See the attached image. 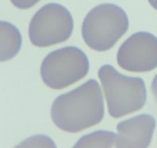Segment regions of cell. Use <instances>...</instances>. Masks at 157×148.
Returning a JSON list of instances; mask_svg holds the SVG:
<instances>
[{
  "instance_id": "cell-2",
  "label": "cell",
  "mask_w": 157,
  "mask_h": 148,
  "mask_svg": "<svg viewBox=\"0 0 157 148\" xmlns=\"http://www.w3.org/2000/svg\"><path fill=\"white\" fill-rule=\"evenodd\" d=\"M109 114L120 118L142 109L147 93L144 81L139 77L123 75L110 65H104L98 70Z\"/></svg>"
},
{
  "instance_id": "cell-11",
  "label": "cell",
  "mask_w": 157,
  "mask_h": 148,
  "mask_svg": "<svg viewBox=\"0 0 157 148\" xmlns=\"http://www.w3.org/2000/svg\"><path fill=\"white\" fill-rule=\"evenodd\" d=\"M40 0H10V2L18 9L21 10H27L32 8Z\"/></svg>"
},
{
  "instance_id": "cell-3",
  "label": "cell",
  "mask_w": 157,
  "mask_h": 148,
  "mask_svg": "<svg viewBox=\"0 0 157 148\" xmlns=\"http://www.w3.org/2000/svg\"><path fill=\"white\" fill-rule=\"evenodd\" d=\"M129 20L125 11L115 4H101L84 18L82 35L86 45L96 52L111 49L125 34Z\"/></svg>"
},
{
  "instance_id": "cell-6",
  "label": "cell",
  "mask_w": 157,
  "mask_h": 148,
  "mask_svg": "<svg viewBox=\"0 0 157 148\" xmlns=\"http://www.w3.org/2000/svg\"><path fill=\"white\" fill-rule=\"evenodd\" d=\"M117 63L130 72H148L157 68V38L148 32H136L121 45Z\"/></svg>"
},
{
  "instance_id": "cell-10",
  "label": "cell",
  "mask_w": 157,
  "mask_h": 148,
  "mask_svg": "<svg viewBox=\"0 0 157 148\" xmlns=\"http://www.w3.org/2000/svg\"><path fill=\"white\" fill-rule=\"evenodd\" d=\"M19 148H33V147H46V148H55V142L46 135H35L29 137L16 145Z\"/></svg>"
},
{
  "instance_id": "cell-1",
  "label": "cell",
  "mask_w": 157,
  "mask_h": 148,
  "mask_svg": "<svg viewBox=\"0 0 157 148\" xmlns=\"http://www.w3.org/2000/svg\"><path fill=\"white\" fill-rule=\"evenodd\" d=\"M51 116L54 125L64 131L77 133L99 124L104 117V99L95 80L60 95L52 105Z\"/></svg>"
},
{
  "instance_id": "cell-7",
  "label": "cell",
  "mask_w": 157,
  "mask_h": 148,
  "mask_svg": "<svg viewBox=\"0 0 157 148\" xmlns=\"http://www.w3.org/2000/svg\"><path fill=\"white\" fill-rule=\"evenodd\" d=\"M156 121L150 115H140L117 125V145L121 148H141L151 144Z\"/></svg>"
},
{
  "instance_id": "cell-4",
  "label": "cell",
  "mask_w": 157,
  "mask_h": 148,
  "mask_svg": "<svg viewBox=\"0 0 157 148\" xmlns=\"http://www.w3.org/2000/svg\"><path fill=\"white\" fill-rule=\"evenodd\" d=\"M89 71L86 54L75 46H67L50 53L40 66L43 83L54 90L64 89L83 79Z\"/></svg>"
},
{
  "instance_id": "cell-5",
  "label": "cell",
  "mask_w": 157,
  "mask_h": 148,
  "mask_svg": "<svg viewBox=\"0 0 157 148\" xmlns=\"http://www.w3.org/2000/svg\"><path fill=\"white\" fill-rule=\"evenodd\" d=\"M74 22L71 13L60 4L50 3L39 9L29 24L28 36L36 47H49L67 41Z\"/></svg>"
},
{
  "instance_id": "cell-12",
  "label": "cell",
  "mask_w": 157,
  "mask_h": 148,
  "mask_svg": "<svg viewBox=\"0 0 157 148\" xmlns=\"http://www.w3.org/2000/svg\"><path fill=\"white\" fill-rule=\"evenodd\" d=\"M151 92H152V95L155 99V101H156V104H157V74H156V76L154 77L152 83H151Z\"/></svg>"
},
{
  "instance_id": "cell-13",
  "label": "cell",
  "mask_w": 157,
  "mask_h": 148,
  "mask_svg": "<svg viewBox=\"0 0 157 148\" xmlns=\"http://www.w3.org/2000/svg\"><path fill=\"white\" fill-rule=\"evenodd\" d=\"M148 1L151 4V6L157 10V0H148Z\"/></svg>"
},
{
  "instance_id": "cell-8",
  "label": "cell",
  "mask_w": 157,
  "mask_h": 148,
  "mask_svg": "<svg viewBox=\"0 0 157 148\" xmlns=\"http://www.w3.org/2000/svg\"><path fill=\"white\" fill-rule=\"evenodd\" d=\"M0 61L6 62L18 54L22 46V35L19 29L8 22L0 23Z\"/></svg>"
},
{
  "instance_id": "cell-9",
  "label": "cell",
  "mask_w": 157,
  "mask_h": 148,
  "mask_svg": "<svg viewBox=\"0 0 157 148\" xmlns=\"http://www.w3.org/2000/svg\"><path fill=\"white\" fill-rule=\"evenodd\" d=\"M117 134L112 131L97 130L84 135L78 140L74 148H94V147H116Z\"/></svg>"
}]
</instances>
